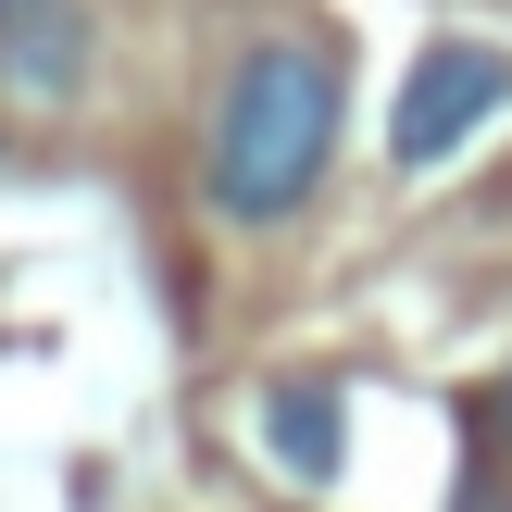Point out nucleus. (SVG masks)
Returning <instances> with one entry per match:
<instances>
[{"label": "nucleus", "instance_id": "nucleus-1", "mask_svg": "<svg viewBox=\"0 0 512 512\" xmlns=\"http://www.w3.org/2000/svg\"><path fill=\"white\" fill-rule=\"evenodd\" d=\"M338 63L313 38H263L213 100V138H200V200L213 225H288L300 200L325 188V150H338Z\"/></svg>", "mask_w": 512, "mask_h": 512}, {"label": "nucleus", "instance_id": "nucleus-2", "mask_svg": "<svg viewBox=\"0 0 512 512\" xmlns=\"http://www.w3.org/2000/svg\"><path fill=\"white\" fill-rule=\"evenodd\" d=\"M512 100V50H488V38H438L413 75H400V113H388V163H450V150L475 138Z\"/></svg>", "mask_w": 512, "mask_h": 512}, {"label": "nucleus", "instance_id": "nucleus-3", "mask_svg": "<svg viewBox=\"0 0 512 512\" xmlns=\"http://www.w3.org/2000/svg\"><path fill=\"white\" fill-rule=\"evenodd\" d=\"M0 63H13L25 100H75L88 88V13H75V0H25V13L0 25Z\"/></svg>", "mask_w": 512, "mask_h": 512}, {"label": "nucleus", "instance_id": "nucleus-4", "mask_svg": "<svg viewBox=\"0 0 512 512\" xmlns=\"http://www.w3.org/2000/svg\"><path fill=\"white\" fill-rule=\"evenodd\" d=\"M263 438H275V463H288L300 488H325V475H338V388H275Z\"/></svg>", "mask_w": 512, "mask_h": 512}, {"label": "nucleus", "instance_id": "nucleus-5", "mask_svg": "<svg viewBox=\"0 0 512 512\" xmlns=\"http://www.w3.org/2000/svg\"><path fill=\"white\" fill-rule=\"evenodd\" d=\"M500 425H512V375H500Z\"/></svg>", "mask_w": 512, "mask_h": 512}, {"label": "nucleus", "instance_id": "nucleus-6", "mask_svg": "<svg viewBox=\"0 0 512 512\" xmlns=\"http://www.w3.org/2000/svg\"><path fill=\"white\" fill-rule=\"evenodd\" d=\"M13 13H25V0H0V25H13Z\"/></svg>", "mask_w": 512, "mask_h": 512}]
</instances>
